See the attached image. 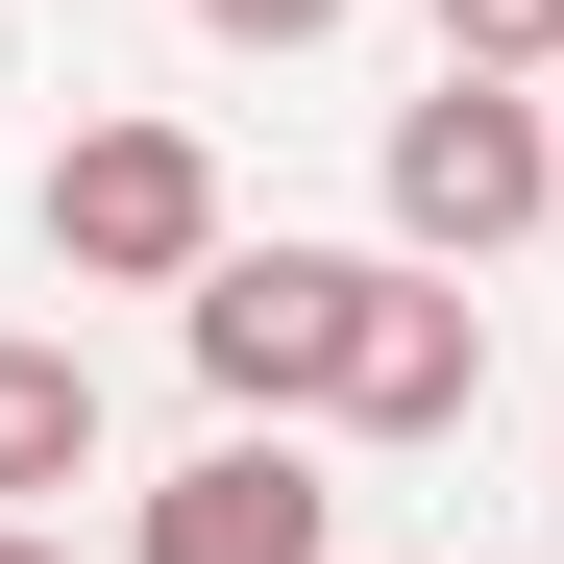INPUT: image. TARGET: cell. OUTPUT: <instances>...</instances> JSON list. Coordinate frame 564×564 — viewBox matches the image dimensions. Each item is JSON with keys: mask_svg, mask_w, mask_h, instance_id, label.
<instances>
[{"mask_svg": "<svg viewBox=\"0 0 564 564\" xmlns=\"http://www.w3.org/2000/svg\"><path fill=\"white\" fill-rule=\"evenodd\" d=\"M99 466V344H0V516H50Z\"/></svg>", "mask_w": 564, "mask_h": 564, "instance_id": "8992f818", "label": "cell"}, {"mask_svg": "<svg viewBox=\"0 0 564 564\" xmlns=\"http://www.w3.org/2000/svg\"><path fill=\"white\" fill-rule=\"evenodd\" d=\"M197 25H221V50H344L368 0H197Z\"/></svg>", "mask_w": 564, "mask_h": 564, "instance_id": "ba28073f", "label": "cell"}, {"mask_svg": "<svg viewBox=\"0 0 564 564\" xmlns=\"http://www.w3.org/2000/svg\"><path fill=\"white\" fill-rule=\"evenodd\" d=\"M540 99H564V74H540Z\"/></svg>", "mask_w": 564, "mask_h": 564, "instance_id": "30bf717a", "label": "cell"}, {"mask_svg": "<svg viewBox=\"0 0 564 564\" xmlns=\"http://www.w3.org/2000/svg\"><path fill=\"white\" fill-rule=\"evenodd\" d=\"M123 564H344V491H319L295 417H221V442L123 516Z\"/></svg>", "mask_w": 564, "mask_h": 564, "instance_id": "5b68a950", "label": "cell"}, {"mask_svg": "<svg viewBox=\"0 0 564 564\" xmlns=\"http://www.w3.org/2000/svg\"><path fill=\"white\" fill-rule=\"evenodd\" d=\"M221 246H246V221H221V148H197V123L123 99V123L50 148V270H74V295H197Z\"/></svg>", "mask_w": 564, "mask_h": 564, "instance_id": "7a4b0ae2", "label": "cell"}, {"mask_svg": "<svg viewBox=\"0 0 564 564\" xmlns=\"http://www.w3.org/2000/svg\"><path fill=\"white\" fill-rule=\"evenodd\" d=\"M344 319H368V246H221L197 295H172V344H197L221 417H319L344 393Z\"/></svg>", "mask_w": 564, "mask_h": 564, "instance_id": "3957f363", "label": "cell"}, {"mask_svg": "<svg viewBox=\"0 0 564 564\" xmlns=\"http://www.w3.org/2000/svg\"><path fill=\"white\" fill-rule=\"evenodd\" d=\"M319 417L344 442H466V417H491V295L417 270V246H368V319H344V393Z\"/></svg>", "mask_w": 564, "mask_h": 564, "instance_id": "277c9868", "label": "cell"}, {"mask_svg": "<svg viewBox=\"0 0 564 564\" xmlns=\"http://www.w3.org/2000/svg\"><path fill=\"white\" fill-rule=\"evenodd\" d=\"M0 564H74V540H50V516H0Z\"/></svg>", "mask_w": 564, "mask_h": 564, "instance_id": "9c48e42d", "label": "cell"}, {"mask_svg": "<svg viewBox=\"0 0 564 564\" xmlns=\"http://www.w3.org/2000/svg\"><path fill=\"white\" fill-rule=\"evenodd\" d=\"M442 74H564V0H417Z\"/></svg>", "mask_w": 564, "mask_h": 564, "instance_id": "52a82bcc", "label": "cell"}, {"mask_svg": "<svg viewBox=\"0 0 564 564\" xmlns=\"http://www.w3.org/2000/svg\"><path fill=\"white\" fill-rule=\"evenodd\" d=\"M564 221V99L540 74H442V99H393V246L417 270H491Z\"/></svg>", "mask_w": 564, "mask_h": 564, "instance_id": "6da1fadb", "label": "cell"}]
</instances>
